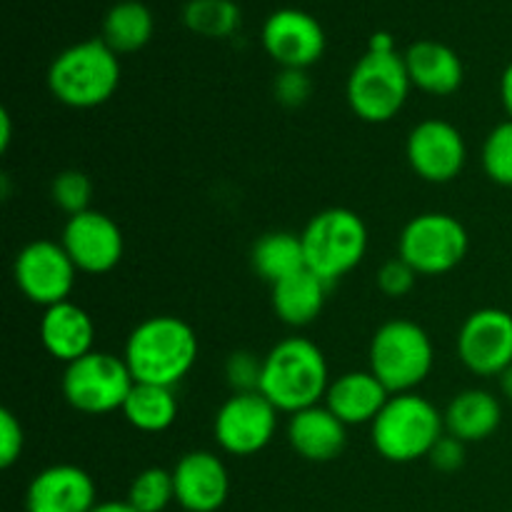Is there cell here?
<instances>
[{"label": "cell", "mask_w": 512, "mask_h": 512, "mask_svg": "<svg viewBox=\"0 0 512 512\" xmlns=\"http://www.w3.org/2000/svg\"><path fill=\"white\" fill-rule=\"evenodd\" d=\"M410 83L405 58L393 53H375L368 50L358 63L353 65L345 85L348 105L365 123H388L408 103Z\"/></svg>", "instance_id": "7"}, {"label": "cell", "mask_w": 512, "mask_h": 512, "mask_svg": "<svg viewBox=\"0 0 512 512\" xmlns=\"http://www.w3.org/2000/svg\"><path fill=\"white\" fill-rule=\"evenodd\" d=\"M198 353V335L183 318L153 315L128 335L123 360L135 383L175 388L193 370Z\"/></svg>", "instance_id": "1"}, {"label": "cell", "mask_w": 512, "mask_h": 512, "mask_svg": "<svg viewBox=\"0 0 512 512\" xmlns=\"http://www.w3.org/2000/svg\"><path fill=\"white\" fill-rule=\"evenodd\" d=\"M280 410L263 393H233L215 413L213 435L220 450L248 458L270 445L278 430Z\"/></svg>", "instance_id": "10"}, {"label": "cell", "mask_w": 512, "mask_h": 512, "mask_svg": "<svg viewBox=\"0 0 512 512\" xmlns=\"http://www.w3.org/2000/svg\"><path fill=\"white\" fill-rule=\"evenodd\" d=\"M428 460L433 463L435 470H440V473H455V470H460L465 465V443H460L458 438L445 433L443 438L435 443V448L430 450Z\"/></svg>", "instance_id": "35"}, {"label": "cell", "mask_w": 512, "mask_h": 512, "mask_svg": "<svg viewBox=\"0 0 512 512\" xmlns=\"http://www.w3.org/2000/svg\"><path fill=\"white\" fill-rule=\"evenodd\" d=\"M300 238L308 270L328 285L358 268L368 253V225L350 208L320 210L308 220Z\"/></svg>", "instance_id": "6"}, {"label": "cell", "mask_w": 512, "mask_h": 512, "mask_svg": "<svg viewBox=\"0 0 512 512\" xmlns=\"http://www.w3.org/2000/svg\"><path fill=\"white\" fill-rule=\"evenodd\" d=\"M60 245L70 255L75 268L88 275H103L118 268L125 253L120 225L100 210L70 215L65 220Z\"/></svg>", "instance_id": "14"}, {"label": "cell", "mask_w": 512, "mask_h": 512, "mask_svg": "<svg viewBox=\"0 0 512 512\" xmlns=\"http://www.w3.org/2000/svg\"><path fill=\"white\" fill-rule=\"evenodd\" d=\"M120 85V55L103 38L60 50L48 68V90L58 103L90 110L108 103Z\"/></svg>", "instance_id": "3"}, {"label": "cell", "mask_w": 512, "mask_h": 512, "mask_svg": "<svg viewBox=\"0 0 512 512\" xmlns=\"http://www.w3.org/2000/svg\"><path fill=\"white\" fill-rule=\"evenodd\" d=\"M38 335L45 353L58 363L70 365L83 355L93 353V318L70 300L45 308L38 325Z\"/></svg>", "instance_id": "19"}, {"label": "cell", "mask_w": 512, "mask_h": 512, "mask_svg": "<svg viewBox=\"0 0 512 512\" xmlns=\"http://www.w3.org/2000/svg\"><path fill=\"white\" fill-rule=\"evenodd\" d=\"M175 503L188 512H218L230 495V475L223 460L208 450L185 453L173 468Z\"/></svg>", "instance_id": "16"}, {"label": "cell", "mask_w": 512, "mask_h": 512, "mask_svg": "<svg viewBox=\"0 0 512 512\" xmlns=\"http://www.w3.org/2000/svg\"><path fill=\"white\" fill-rule=\"evenodd\" d=\"M120 413L140 433H163L178 418V398L165 385L135 383Z\"/></svg>", "instance_id": "26"}, {"label": "cell", "mask_w": 512, "mask_h": 512, "mask_svg": "<svg viewBox=\"0 0 512 512\" xmlns=\"http://www.w3.org/2000/svg\"><path fill=\"white\" fill-rule=\"evenodd\" d=\"M368 360L370 373L388 388L390 395L415 393L433 370V340L428 330L413 320H388L375 330Z\"/></svg>", "instance_id": "5"}, {"label": "cell", "mask_w": 512, "mask_h": 512, "mask_svg": "<svg viewBox=\"0 0 512 512\" xmlns=\"http://www.w3.org/2000/svg\"><path fill=\"white\" fill-rule=\"evenodd\" d=\"M10 135H13V128H10V113L8 110H0V150H8L10 145Z\"/></svg>", "instance_id": "38"}, {"label": "cell", "mask_w": 512, "mask_h": 512, "mask_svg": "<svg viewBox=\"0 0 512 512\" xmlns=\"http://www.w3.org/2000/svg\"><path fill=\"white\" fill-rule=\"evenodd\" d=\"M260 370H263V360H258V355L238 350L225 363V378L235 393H253L260 385Z\"/></svg>", "instance_id": "32"}, {"label": "cell", "mask_w": 512, "mask_h": 512, "mask_svg": "<svg viewBox=\"0 0 512 512\" xmlns=\"http://www.w3.org/2000/svg\"><path fill=\"white\" fill-rule=\"evenodd\" d=\"M498 380H500V393H503V398H508L512 403V365L498 375Z\"/></svg>", "instance_id": "40"}, {"label": "cell", "mask_w": 512, "mask_h": 512, "mask_svg": "<svg viewBox=\"0 0 512 512\" xmlns=\"http://www.w3.org/2000/svg\"><path fill=\"white\" fill-rule=\"evenodd\" d=\"M75 273L70 255L60 240H33L25 245L13 263V278L20 293L40 308H50L70 300L75 285Z\"/></svg>", "instance_id": "11"}, {"label": "cell", "mask_w": 512, "mask_h": 512, "mask_svg": "<svg viewBox=\"0 0 512 512\" xmlns=\"http://www.w3.org/2000/svg\"><path fill=\"white\" fill-rule=\"evenodd\" d=\"M288 443L300 458L310 463H330L340 458L348 445V425L335 418L328 405H313L288 420Z\"/></svg>", "instance_id": "18"}, {"label": "cell", "mask_w": 512, "mask_h": 512, "mask_svg": "<svg viewBox=\"0 0 512 512\" xmlns=\"http://www.w3.org/2000/svg\"><path fill=\"white\" fill-rule=\"evenodd\" d=\"M95 483L78 465H50L40 470L25 493L28 512H90L95 508Z\"/></svg>", "instance_id": "17"}, {"label": "cell", "mask_w": 512, "mask_h": 512, "mask_svg": "<svg viewBox=\"0 0 512 512\" xmlns=\"http://www.w3.org/2000/svg\"><path fill=\"white\" fill-rule=\"evenodd\" d=\"M263 48L280 68L308 70L325 53V30L300 8H280L263 25Z\"/></svg>", "instance_id": "15"}, {"label": "cell", "mask_w": 512, "mask_h": 512, "mask_svg": "<svg viewBox=\"0 0 512 512\" xmlns=\"http://www.w3.org/2000/svg\"><path fill=\"white\" fill-rule=\"evenodd\" d=\"M50 198H53L55 208L63 213L78 215L90 210V200H93V183L80 170H63L50 183Z\"/></svg>", "instance_id": "30"}, {"label": "cell", "mask_w": 512, "mask_h": 512, "mask_svg": "<svg viewBox=\"0 0 512 512\" xmlns=\"http://www.w3.org/2000/svg\"><path fill=\"white\" fill-rule=\"evenodd\" d=\"M443 435V413L418 393L390 395L385 408L370 425L373 448L390 463H415L428 458Z\"/></svg>", "instance_id": "4"}, {"label": "cell", "mask_w": 512, "mask_h": 512, "mask_svg": "<svg viewBox=\"0 0 512 512\" xmlns=\"http://www.w3.org/2000/svg\"><path fill=\"white\" fill-rule=\"evenodd\" d=\"M25 448V433L20 420L8 408L0 410V465L13 468Z\"/></svg>", "instance_id": "34"}, {"label": "cell", "mask_w": 512, "mask_h": 512, "mask_svg": "<svg viewBox=\"0 0 512 512\" xmlns=\"http://www.w3.org/2000/svg\"><path fill=\"white\" fill-rule=\"evenodd\" d=\"M405 155L418 178L425 183H453L468 163V145L453 123L440 118L420 120L408 135Z\"/></svg>", "instance_id": "13"}, {"label": "cell", "mask_w": 512, "mask_h": 512, "mask_svg": "<svg viewBox=\"0 0 512 512\" xmlns=\"http://www.w3.org/2000/svg\"><path fill=\"white\" fill-rule=\"evenodd\" d=\"M500 103H503L505 113L512 120V60L505 65L503 75H500Z\"/></svg>", "instance_id": "36"}, {"label": "cell", "mask_w": 512, "mask_h": 512, "mask_svg": "<svg viewBox=\"0 0 512 512\" xmlns=\"http://www.w3.org/2000/svg\"><path fill=\"white\" fill-rule=\"evenodd\" d=\"M273 93L280 105H285V108H298V105H303L305 100L310 98V93H313V83H310L305 70L283 68L278 73V78H275Z\"/></svg>", "instance_id": "33"}, {"label": "cell", "mask_w": 512, "mask_h": 512, "mask_svg": "<svg viewBox=\"0 0 512 512\" xmlns=\"http://www.w3.org/2000/svg\"><path fill=\"white\" fill-rule=\"evenodd\" d=\"M403 58L410 83L423 93L448 98L463 85V60L450 45L438 43V40H418L405 50Z\"/></svg>", "instance_id": "20"}, {"label": "cell", "mask_w": 512, "mask_h": 512, "mask_svg": "<svg viewBox=\"0 0 512 512\" xmlns=\"http://www.w3.org/2000/svg\"><path fill=\"white\" fill-rule=\"evenodd\" d=\"M445 433L460 443H483L503 423V405L490 390L468 388L455 395L443 413Z\"/></svg>", "instance_id": "22"}, {"label": "cell", "mask_w": 512, "mask_h": 512, "mask_svg": "<svg viewBox=\"0 0 512 512\" xmlns=\"http://www.w3.org/2000/svg\"><path fill=\"white\" fill-rule=\"evenodd\" d=\"M90 512H138V510H135L128 500H125V503H120V500H105V503H98Z\"/></svg>", "instance_id": "39"}, {"label": "cell", "mask_w": 512, "mask_h": 512, "mask_svg": "<svg viewBox=\"0 0 512 512\" xmlns=\"http://www.w3.org/2000/svg\"><path fill=\"white\" fill-rule=\"evenodd\" d=\"M390 400L388 388L370 370H350L330 380L325 405L345 425H373L380 410Z\"/></svg>", "instance_id": "21"}, {"label": "cell", "mask_w": 512, "mask_h": 512, "mask_svg": "<svg viewBox=\"0 0 512 512\" xmlns=\"http://www.w3.org/2000/svg\"><path fill=\"white\" fill-rule=\"evenodd\" d=\"M368 50H375V53H393V50H395L393 35H390V33H375L373 38H370Z\"/></svg>", "instance_id": "37"}, {"label": "cell", "mask_w": 512, "mask_h": 512, "mask_svg": "<svg viewBox=\"0 0 512 512\" xmlns=\"http://www.w3.org/2000/svg\"><path fill=\"white\" fill-rule=\"evenodd\" d=\"M128 503L138 512H163L175 503L173 470L145 468L133 478L128 490Z\"/></svg>", "instance_id": "28"}, {"label": "cell", "mask_w": 512, "mask_h": 512, "mask_svg": "<svg viewBox=\"0 0 512 512\" xmlns=\"http://www.w3.org/2000/svg\"><path fill=\"white\" fill-rule=\"evenodd\" d=\"M135 380L120 355L93 353L65 365L60 390L65 403L85 415H108L123 410Z\"/></svg>", "instance_id": "8"}, {"label": "cell", "mask_w": 512, "mask_h": 512, "mask_svg": "<svg viewBox=\"0 0 512 512\" xmlns=\"http://www.w3.org/2000/svg\"><path fill=\"white\" fill-rule=\"evenodd\" d=\"M458 358L480 378H498L512 365V313L480 308L458 330Z\"/></svg>", "instance_id": "12"}, {"label": "cell", "mask_w": 512, "mask_h": 512, "mask_svg": "<svg viewBox=\"0 0 512 512\" xmlns=\"http://www.w3.org/2000/svg\"><path fill=\"white\" fill-rule=\"evenodd\" d=\"M470 248L465 225L448 213H423L405 223L398 255L418 275H445L458 268Z\"/></svg>", "instance_id": "9"}, {"label": "cell", "mask_w": 512, "mask_h": 512, "mask_svg": "<svg viewBox=\"0 0 512 512\" xmlns=\"http://www.w3.org/2000/svg\"><path fill=\"white\" fill-rule=\"evenodd\" d=\"M153 30L155 20L148 5L140 0H120L105 13L100 38L113 53L128 55L143 50L153 38Z\"/></svg>", "instance_id": "25"}, {"label": "cell", "mask_w": 512, "mask_h": 512, "mask_svg": "<svg viewBox=\"0 0 512 512\" xmlns=\"http://www.w3.org/2000/svg\"><path fill=\"white\" fill-rule=\"evenodd\" d=\"M250 265H253L255 275L270 285L300 273V270L308 268V263H305L303 238L295 233H288V230L265 233L263 238L255 240L253 253H250Z\"/></svg>", "instance_id": "24"}, {"label": "cell", "mask_w": 512, "mask_h": 512, "mask_svg": "<svg viewBox=\"0 0 512 512\" xmlns=\"http://www.w3.org/2000/svg\"><path fill=\"white\" fill-rule=\"evenodd\" d=\"M415 280H418V273L400 255L398 258L385 260L378 268V275H375V283H378L380 293L393 300L405 298L415 288Z\"/></svg>", "instance_id": "31"}, {"label": "cell", "mask_w": 512, "mask_h": 512, "mask_svg": "<svg viewBox=\"0 0 512 512\" xmlns=\"http://www.w3.org/2000/svg\"><path fill=\"white\" fill-rule=\"evenodd\" d=\"M483 170L495 185L512 188V120H503L488 133L483 143Z\"/></svg>", "instance_id": "29"}, {"label": "cell", "mask_w": 512, "mask_h": 512, "mask_svg": "<svg viewBox=\"0 0 512 512\" xmlns=\"http://www.w3.org/2000/svg\"><path fill=\"white\" fill-rule=\"evenodd\" d=\"M325 295H328V283L308 268L270 285L275 315L290 328H305L315 323L325 308Z\"/></svg>", "instance_id": "23"}, {"label": "cell", "mask_w": 512, "mask_h": 512, "mask_svg": "<svg viewBox=\"0 0 512 512\" xmlns=\"http://www.w3.org/2000/svg\"><path fill=\"white\" fill-rule=\"evenodd\" d=\"M183 23L203 38H230L240 25V8L233 0H188Z\"/></svg>", "instance_id": "27"}, {"label": "cell", "mask_w": 512, "mask_h": 512, "mask_svg": "<svg viewBox=\"0 0 512 512\" xmlns=\"http://www.w3.org/2000/svg\"><path fill=\"white\" fill-rule=\"evenodd\" d=\"M330 370L325 353L308 338H285L263 358L258 393H263L280 413H300L325 398Z\"/></svg>", "instance_id": "2"}]
</instances>
